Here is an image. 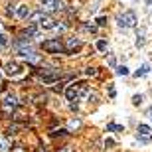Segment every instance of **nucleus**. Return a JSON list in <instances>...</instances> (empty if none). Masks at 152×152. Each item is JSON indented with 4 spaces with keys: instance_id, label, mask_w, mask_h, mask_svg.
<instances>
[{
    "instance_id": "nucleus-1",
    "label": "nucleus",
    "mask_w": 152,
    "mask_h": 152,
    "mask_svg": "<svg viewBox=\"0 0 152 152\" xmlns=\"http://www.w3.org/2000/svg\"><path fill=\"white\" fill-rule=\"evenodd\" d=\"M117 22H118V26H121L123 30H126V28H134L136 22H138V18H136V14H134L132 10H129V12H123V14H118Z\"/></svg>"
},
{
    "instance_id": "nucleus-2",
    "label": "nucleus",
    "mask_w": 152,
    "mask_h": 152,
    "mask_svg": "<svg viewBox=\"0 0 152 152\" xmlns=\"http://www.w3.org/2000/svg\"><path fill=\"white\" fill-rule=\"evenodd\" d=\"M42 50L48 51V53H65V50H63V44L59 42V38L45 39L44 44H42Z\"/></svg>"
},
{
    "instance_id": "nucleus-3",
    "label": "nucleus",
    "mask_w": 152,
    "mask_h": 152,
    "mask_svg": "<svg viewBox=\"0 0 152 152\" xmlns=\"http://www.w3.org/2000/svg\"><path fill=\"white\" fill-rule=\"evenodd\" d=\"M59 71L53 67H42L39 69V77H42V81L44 83H56V81H59Z\"/></svg>"
},
{
    "instance_id": "nucleus-4",
    "label": "nucleus",
    "mask_w": 152,
    "mask_h": 152,
    "mask_svg": "<svg viewBox=\"0 0 152 152\" xmlns=\"http://www.w3.org/2000/svg\"><path fill=\"white\" fill-rule=\"evenodd\" d=\"M6 73L10 75V77H20L24 73V67L18 61H8L6 63Z\"/></svg>"
},
{
    "instance_id": "nucleus-5",
    "label": "nucleus",
    "mask_w": 152,
    "mask_h": 152,
    "mask_svg": "<svg viewBox=\"0 0 152 152\" xmlns=\"http://www.w3.org/2000/svg\"><path fill=\"white\" fill-rule=\"evenodd\" d=\"M63 50H65V53H75V51H79L81 50V39L79 38H67Z\"/></svg>"
},
{
    "instance_id": "nucleus-6",
    "label": "nucleus",
    "mask_w": 152,
    "mask_h": 152,
    "mask_svg": "<svg viewBox=\"0 0 152 152\" xmlns=\"http://www.w3.org/2000/svg\"><path fill=\"white\" fill-rule=\"evenodd\" d=\"M18 56L24 57V59H28V61H34V63L39 61V56L32 50V48H20V50H18Z\"/></svg>"
},
{
    "instance_id": "nucleus-7",
    "label": "nucleus",
    "mask_w": 152,
    "mask_h": 152,
    "mask_svg": "<svg viewBox=\"0 0 152 152\" xmlns=\"http://www.w3.org/2000/svg\"><path fill=\"white\" fill-rule=\"evenodd\" d=\"M2 105H4V111H6V113H12V111L18 107V97L14 95V93H8Z\"/></svg>"
},
{
    "instance_id": "nucleus-8",
    "label": "nucleus",
    "mask_w": 152,
    "mask_h": 152,
    "mask_svg": "<svg viewBox=\"0 0 152 152\" xmlns=\"http://www.w3.org/2000/svg\"><path fill=\"white\" fill-rule=\"evenodd\" d=\"M44 10L59 12V10H63V2L61 0H44Z\"/></svg>"
},
{
    "instance_id": "nucleus-9",
    "label": "nucleus",
    "mask_w": 152,
    "mask_h": 152,
    "mask_svg": "<svg viewBox=\"0 0 152 152\" xmlns=\"http://www.w3.org/2000/svg\"><path fill=\"white\" fill-rule=\"evenodd\" d=\"M65 97H67L69 101H75V99H79V91H77V85H69L67 89H65Z\"/></svg>"
},
{
    "instance_id": "nucleus-10",
    "label": "nucleus",
    "mask_w": 152,
    "mask_h": 152,
    "mask_svg": "<svg viewBox=\"0 0 152 152\" xmlns=\"http://www.w3.org/2000/svg\"><path fill=\"white\" fill-rule=\"evenodd\" d=\"M144 44H146V28H140V30H138V34H136V45L142 48Z\"/></svg>"
},
{
    "instance_id": "nucleus-11",
    "label": "nucleus",
    "mask_w": 152,
    "mask_h": 152,
    "mask_svg": "<svg viewBox=\"0 0 152 152\" xmlns=\"http://www.w3.org/2000/svg\"><path fill=\"white\" fill-rule=\"evenodd\" d=\"M39 26H42V28H44V30H53V28H56V26H57V24L53 22V20H51L50 16H45L44 20L39 22Z\"/></svg>"
},
{
    "instance_id": "nucleus-12",
    "label": "nucleus",
    "mask_w": 152,
    "mask_h": 152,
    "mask_svg": "<svg viewBox=\"0 0 152 152\" xmlns=\"http://www.w3.org/2000/svg\"><path fill=\"white\" fill-rule=\"evenodd\" d=\"M28 18H30V22H32V24H39L45 18V12H34V14H30Z\"/></svg>"
},
{
    "instance_id": "nucleus-13",
    "label": "nucleus",
    "mask_w": 152,
    "mask_h": 152,
    "mask_svg": "<svg viewBox=\"0 0 152 152\" xmlns=\"http://www.w3.org/2000/svg\"><path fill=\"white\" fill-rule=\"evenodd\" d=\"M18 18H22V20H26V18L30 16V8L28 6H18Z\"/></svg>"
},
{
    "instance_id": "nucleus-14",
    "label": "nucleus",
    "mask_w": 152,
    "mask_h": 152,
    "mask_svg": "<svg viewBox=\"0 0 152 152\" xmlns=\"http://www.w3.org/2000/svg\"><path fill=\"white\" fill-rule=\"evenodd\" d=\"M152 130H150V126L148 124H138V134L140 136H146V134H150Z\"/></svg>"
},
{
    "instance_id": "nucleus-15",
    "label": "nucleus",
    "mask_w": 152,
    "mask_h": 152,
    "mask_svg": "<svg viewBox=\"0 0 152 152\" xmlns=\"http://www.w3.org/2000/svg\"><path fill=\"white\" fill-rule=\"evenodd\" d=\"M95 48L99 51H107V42H105V39H99V42L95 44Z\"/></svg>"
},
{
    "instance_id": "nucleus-16",
    "label": "nucleus",
    "mask_w": 152,
    "mask_h": 152,
    "mask_svg": "<svg viewBox=\"0 0 152 152\" xmlns=\"http://www.w3.org/2000/svg\"><path fill=\"white\" fill-rule=\"evenodd\" d=\"M107 130H109V132H111V130H118V132H123V126H121V124L111 123V124H107Z\"/></svg>"
},
{
    "instance_id": "nucleus-17",
    "label": "nucleus",
    "mask_w": 152,
    "mask_h": 152,
    "mask_svg": "<svg viewBox=\"0 0 152 152\" xmlns=\"http://www.w3.org/2000/svg\"><path fill=\"white\" fill-rule=\"evenodd\" d=\"M117 75H129V67H126V65H118L117 67Z\"/></svg>"
},
{
    "instance_id": "nucleus-18",
    "label": "nucleus",
    "mask_w": 152,
    "mask_h": 152,
    "mask_svg": "<svg viewBox=\"0 0 152 152\" xmlns=\"http://www.w3.org/2000/svg\"><path fill=\"white\" fill-rule=\"evenodd\" d=\"M148 73V65H142L138 71H136V77H142V75H146Z\"/></svg>"
},
{
    "instance_id": "nucleus-19",
    "label": "nucleus",
    "mask_w": 152,
    "mask_h": 152,
    "mask_svg": "<svg viewBox=\"0 0 152 152\" xmlns=\"http://www.w3.org/2000/svg\"><path fill=\"white\" fill-rule=\"evenodd\" d=\"M140 103H142V95L138 93V95H134V97H132V105H140Z\"/></svg>"
},
{
    "instance_id": "nucleus-20",
    "label": "nucleus",
    "mask_w": 152,
    "mask_h": 152,
    "mask_svg": "<svg viewBox=\"0 0 152 152\" xmlns=\"http://www.w3.org/2000/svg\"><path fill=\"white\" fill-rule=\"evenodd\" d=\"M18 129H20L18 124H10V129H8V134H16V132H18Z\"/></svg>"
},
{
    "instance_id": "nucleus-21",
    "label": "nucleus",
    "mask_w": 152,
    "mask_h": 152,
    "mask_svg": "<svg viewBox=\"0 0 152 152\" xmlns=\"http://www.w3.org/2000/svg\"><path fill=\"white\" fill-rule=\"evenodd\" d=\"M79 124H81V123H79L77 118H73V121H69V129H77Z\"/></svg>"
},
{
    "instance_id": "nucleus-22",
    "label": "nucleus",
    "mask_w": 152,
    "mask_h": 152,
    "mask_svg": "<svg viewBox=\"0 0 152 152\" xmlns=\"http://www.w3.org/2000/svg\"><path fill=\"white\" fill-rule=\"evenodd\" d=\"M97 24H99V26H107V18H105V16L97 18Z\"/></svg>"
},
{
    "instance_id": "nucleus-23",
    "label": "nucleus",
    "mask_w": 152,
    "mask_h": 152,
    "mask_svg": "<svg viewBox=\"0 0 152 152\" xmlns=\"http://www.w3.org/2000/svg\"><path fill=\"white\" fill-rule=\"evenodd\" d=\"M6 44H8V38H6L4 34H0V45H2V48H4Z\"/></svg>"
},
{
    "instance_id": "nucleus-24",
    "label": "nucleus",
    "mask_w": 152,
    "mask_h": 152,
    "mask_svg": "<svg viewBox=\"0 0 152 152\" xmlns=\"http://www.w3.org/2000/svg\"><path fill=\"white\" fill-rule=\"evenodd\" d=\"M85 73H87V75H91V77H95V75H97V69H95V67H89L87 71H85Z\"/></svg>"
},
{
    "instance_id": "nucleus-25",
    "label": "nucleus",
    "mask_w": 152,
    "mask_h": 152,
    "mask_svg": "<svg viewBox=\"0 0 152 152\" xmlns=\"http://www.w3.org/2000/svg\"><path fill=\"white\" fill-rule=\"evenodd\" d=\"M0 152H8V144L4 140H0Z\"/></svg>"
},
{
    "instance_id": "nucleus-26",
    "label": "nucleus",
    "mask_w": 152,
    "mask_h": 152,
    "mask_svg": "<svg viewBox=\"0 0 152 152\" xmlns=\"http://www.w3.org/2000/svg\"><path fill=\"white\" fill-rule=\"evenodd\" d=\"M111 146H115V140L113 138H107V140H105V148H111Z\"/></svg>"
},
{
    "instance_id": "nucleus-27",
    "label": "nucleus",
    "mask_w": 152,
    "mask_h": 152,
    "mask_svg": "<svg viewBox=\"0 0 152 152\" xmlns=\"http://www.w3.org/2000/svg\"><path fill=\"white\" fill-rule=\"evenodd\" d=\"M109 95H111V97H115V95H117V91H115V87H113V85L109 87Z\"/></svg>"
},
{
    "instance_id": "nucleus-28",
    "label": "nucleus",
    "mask_w": 152,
    "mask_h": 152,
    "mask_svg": "<svg viewBox=\"0 0 152 152\" xmlns=\"http://www.w3.org/2000/svg\"><path fill=\"white\" fill-rule=\"evenodd\" d=\"M12 152H26L22 146H16V148H12Z\"/></svg>"
},
{
    "instance_id": "nucleus-29",
    "label": "nucleus",
    "mask_w": 152,
    "mask_h": 152,
    "mask_svg": "<svg viewBox=\"0 0 152 152\" xmlns=\"http://www.w3.org/2000/svg\"><path fill=\"white\" fill-rule=\"evenodd\" d=\"M109 65H111V67H115V65H117V61H115V57H111V59H109Z\"/></svg>"
},
{
    "instance_id": "nucleus-30",
    "label": "nucleus",
    "mask_w": 152,
    "mask_h": 152,
    "mask_svg": "<svg viewBox=\"0 0 152 152\" xmlns=\"http://www.w3.org/2000/svg\"><path fill=\"white\" fill-rule=\"evenodd\" d=\"M61 152H71V148H69V146H65V148H63Z\"/></svg>"
},
{
    "instance_id": "nucleus-31",
    "label": "nucleus",
    "mask_w": 152,
    "mask_h": 152,
    "mask_svg": "<svg viewBox=\"0 0 152 152\" xmlns=\"http://www.w3.org/2000/svg\"><path fill=\"white\" fill-rule=\"evenodd\" d=\"M148 117H150V118H152V107H150V111H148Z\"/></svg>"
}]
</instances>
